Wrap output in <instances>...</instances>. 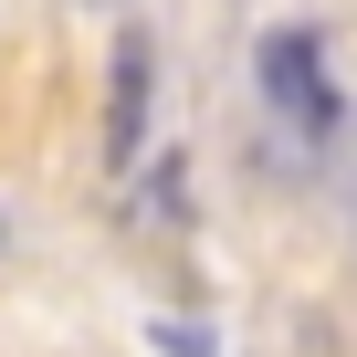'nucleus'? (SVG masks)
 Instances as JSON below:
<instances>
[{
  "instance_id": "obj_2",
  "label": "nucleus",
  "mask_w": 357,
  "mask_h": 357,
  "mask_svg": "<svg viewBox=\"0 0 357 357\" xmlns=\"http://www.w3.org/2000/svg\"><path fill=\"white\" fill-rule=\"evenodd\" d=\"M137 147H147V32L116 43V95H105V158L126 168Z\"/></svg>"
},
{
  "instance_id": "obj_1",
  "label": "nucleus",
  "mask_w": 357,
  "mask_h": 357,
  "mask_svg": "<svg viewBox=\"0 0 357 357\" xmlns=\"http://www.w3.org/2000/svg\"><path fill=\"white\" fill-rule=\"evenodd\" d=\"M263 95H273V116H284L294 137H336V116H347L315 32H273V43H263Z\"/></svg>"
}]
</instances>
